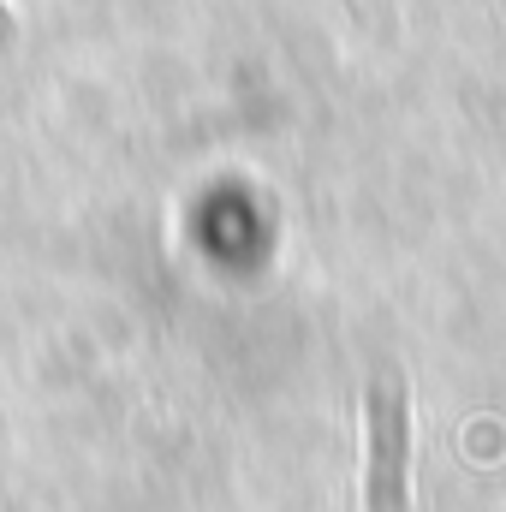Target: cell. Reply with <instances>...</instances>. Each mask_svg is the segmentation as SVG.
<instances>
[{"label": "cell", "instance_id": "7a4b0ae2", "mask_svg": "<svg viewBox=\"0 0 506 512\" xmlns=\"http://www.w3.org/2000/svg\"><path fill=\"white\" fill-rule=\"evenodd\" d=\"M6 30H12V18H6V6H0V36H6Z\"/></svg>", "mask_w": 506, "mask_h": 512}, {"label": "cell", "instance_id": "6da1fadb", "mask_svg": "<svg viewBox=\"0 0 506 512\" xmlns=\"http://www.w3.org/2000/svg\"><path fill=\"white\" fill-rule=\"evenodd\" d=\"M411 411L405 387L381 376L370 387V512H411Z\"/></svg>", "mask_w": 506, "mask_h": 512}]
</instances>
